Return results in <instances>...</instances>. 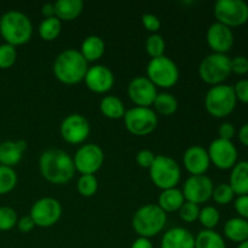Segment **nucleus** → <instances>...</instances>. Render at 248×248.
<instances>
[{"label": "nucleus", "instance_id": "37", "mask_svg": "<svg viewBox=\"0 0 248 248\" xmlns=\"http://www.w3.org/2000/svg\"><path fill=\"white\" fill-rule=\"evenodd\" d=\"M234 191H232V186L227 183H222L218 186L213 189L212 198L219 205H228L234 200Z\"/></svg>", "mask_w": 248, "mask_h": 248}, {"label": "nucleus", "instance_id": "30", "mask_svg": "<svg viewBox=\"0 0 248 248\" xmlns=\"http://www.w3.org/2000/svg\"><path fill=\"white\" fill-rule=\"evenodd\" d=\"M61 29H62V23L61 19L57 17H48L45 18L39 26V34L41 38L46 41H52L60 35Z\"/></svg>", "mask_w": 248, "mask_h": 248}, {"label": "nucleus", "instance_id": "8", "mask_svg": "<svg viewBox=\"0 0 248 248\" xmlns=\"http://www.w3.org/2000/svg\"><path fill=\"white\" fill-rule=\"evenodd\" d=\"M147 75L155 86L170 89L178 81L179 69L171 58L164 55L150 60L147 65Z\"/></svg>", "mask_w": 248, "mask_h": 248}, {"label": "nucleus", "instance_id": "29", "mask_svg": "<svg viewBox=\"0 0 248 248\" xmlns=\"http://www.w3.org/2000/svg\"><path fill=\"white\" fill-rule=\"evenodd\" d=\"M153 104H154L155 109L162 115H172L176 113L177 108H178V102H177L176 97L167 92L157 93Z\"/></svg>", "mask_w": 248, "mask_h": 248}, {"label": "nucleus", "instance_id": "11", "mask_svg": "<svg viewBox=\"0 0 248 248\" xmlns=\"http://www.w3.org/2000/svg\"><path fill=\"white\" fill-rule=\"evenodd\" d=\"M62 216V206L53 198H41L33 203L31 217L36 227L50 228L60 220Z\"/></svg>", "mask_w": 248, "mask_h": 248}, {"label": "nucleus", "instance_id": "20", "mask_svg": "<svg viewBox=\"0 0 248 248\" xmlns=\"http://www.w3.org/2000/svg\"><path fill=\"white\" fill-rule=\"evenodd\" d=\"M27 147L28 144L24 140H5L0 143V165L14 167L22 160Z\"/></svg>", "mask_w": 248, "mask_h": 248}, {"label": "nucleus", "instance_id": "40", "mask_svg": "<svg viewBox=\"0 0 248 248\" xmlns=\"http://www.w3.org/2000/svg\"><path fill=\"white\" fill-rule=\"evenodd\" d=\"M156 155L149 149H143L140 152H138L137 156H136V160H137V164L140 165L143 169H150V166L154 162Z\"/></svg>", "mask_w": 248, "mask_h": 248}, {"label": "nucleus", "instance_id": "16", "mask_svg": "<svg viewBox=\"0 0 248 248\" xmlns=\"http://www.w3.org/2000/svg\"><path fill=\"white\" fill-rule=\"evenodd\" d=\"M128 97L137 107L149 108L157 96L156 86L147 77H136L128 84Z\"/></svg>", "mask_w": 248, "mask_h": 248}, {"label": "nucleus", "instance_id": "17", "mask_svg": "<svg viewBox=\"0 0 248 248\" xmlns=\"http://www.w3.org/2000/svg\"><path fill=\"white\" fill-rule=\"evenodd\" d=\"M206 40L213 52L227 55L228 51H230L234 45V34L229 27L216 22L207 29Z\"/></svg>", "mask_w": 248, "mask_h": 248}, {"label": "nucleus", "instance_id": "14", "mask_svg": "<svg viewBox=\"0 0 248 248\" xmlns=\"http://www.w3.org/2000/svg\"><path fill=\"white\" fill-rule=\"evenodd\" d=\"M207 153L211 162L220 170L232 169L237 162V149L232 140L217 138L212 140Z\"/></svg>", "mask_w": 248, "mask_h": 248}, {"label": "nucleus", "instance_id": "49", "mask_svg": "<svg viewBox=\"0 0 248 248\" xmlns=\"http://www.w3.org/2000/svg\"><path fill=\"white\" fill-rule=\"evenodd\" d=\"M237 248H248V240H247V241L241 242V244L239 245V247H237Z\"/></svg>", "mask_w": 248, "mask_h": 248}, {"label": "nucleus", "instance_id": "42", "mask_svg": "<svg viewBox=\"0 0 248 248\" xmlns=\"http://www.w3.org/2000/svg\"><path fill=\"white\" fill-rule=\"evenodd\" d=\"M234 92L236 99H239L242 103L248 104V80L244 79L236 82L234 86Z\"/></svg>", "mask_w": 248, "mask_h": 248}, {"label": "nucleus", "instance_id": "33", "mask_svg": "<svg viewBox=\"0 0 248 248\" xmlns=\"http://www.w3.org/2000/svg\"><path fill=\"white\" fill-rule=\"evenodd\" d=\"M199 220L206 229L213 230L219 223L220 215L217 208L213 207V206H205L200 210Z\"/></svg>", "mask_w": 248, "mask_h": 248}, {"label": "nucleus", "instance_id": "10", "mask_svg": "<svg viewBox=\"0 0 248 248\" xmlns=\"http://www.w3.org/2000/svg\"><path fill=\"white\" fill-rule=\"evenodd\" d=\"M124 123L132 135L147 136L156 128L157 116L153 109L147 107H135L126 110Z\"/></svg>", "mask_w": 248, "mask_h": 248}, {"label": "nucleus", "instance_id": "7", "mask_svg": "<svg viewBox=\"0 0 248 248\" xmlns=\"http://www.w3.org/2000/svg\"><path fill=\"white\" fill-rule=\"evenodd\" d=\"M230 60L232 58L223 53H211L201 61L199 75L206 84L220 85L232 74Z\"/></svg>", "mask_w": 248, "mask_h": 248}, {"label": "nucleus", "instance_id": "3", "mask_svg": "<svg viewBox=\"0 0 248 248\" xmlns=\"http://www.w3.org/2000/svg\"><path fill=\"white\" fill-rule=\"evenodd\" d=\"M33 34V24L29 17L18 10H10L0 17V35L5 43L19 46L28 43Z\"/></svg>", "mask_w": 248, "mask_h": 248}, {"label": "nucleus", "instance_id": "13", "mask_svg": "<svg viewBox=\"0 0 248 248\" xmlns=\"http://www.w3.org/2000/svg\"><path fill=\"white\" fill-rule=\"evenodd\" d=\"M213 189V182L210 177L205 176V174H200V176H190L186 181L183 186V193L184 199L188 202L196 203H205L212 198Z\"/></svg>", "mask_w": 248, "mask_h": 248}, {"label": "nucleus", "instance_id": "27", "mask_svg": "<svg viewBox=\"0 0 248 248\" xmlns=\"http://www.w3.org/2000/svg\"><path fill=\"white\" fill-rule=\"evenodd\" d=\"M99 109L104 116H107L108 119H115V120L124 118L126 113L124 102L119 97L113 96V94L102 98L101 103H99Z\"/></svg>", "mask_w": 248, "mask_h": 248}, {"label": "nucleus", "instance_id": "25", "mask_svg": "<svg viewBox=\"0 0 248 248\" xmlns=\"http://www.w3.org/2000/svg\"><path fill=\"white\" fill-rule=\"evenodd\" d=\"M224 234L230 241L241 242L248 240V220L235 217L228 220L224 225Z\"/></svg>", "mask_w": 248, "mask_h": 248}, {"label": "nucleus", "instance_id": "1", "mask_svg": "<svg viewBox=\"0 0 248 248\" xmlns=\"http://www.w3.org/2000/svg\"><path fill=\"white\" fill-rule=\"evenodd\" d=\"M41 176L53 184H65L74 177L75 166L73 157L62 149L45 150L39 160Z\"/></svg>", "mask_w": 248, "mask_h": 248}, {"label": "nucleus", "instance_id": "26", "mask_svg": "<svg viewBox=\"0 0 248 248\" xmlns=\"http://www.w3.org/2000/svg\"><path fill=\"white\" fill-rule=\"evenodd\" d=\"M84 9L81 0H58L55 2L56 17L63 21H73L77 18Z\"/></svg>", "mask_w": 248, "mask_h": 248}, {"label": "nucleus", "instance_id": "6", "mask_svg": "<svg viewBox=\"0 0 248 248\" xmlns=\"http://www.w3.org/2000/svg\"><path fill=\"white\" fill-rule=\"evenodd\" d=\"M149 171L153 183L162 190L176 188L181 179L178 162L166 155H156Z\"/></svg>", "mask_w": 248, "mask_h": 248}, {"label": "nucleus", "instance_id": "48", "mask_svg": "<svg viewBox=\"0 0 248 248\" xmlns=\"http://www.w3.org/2000/svg\"><path fill=\"white\" fill-rule=\"evenodd\" d=\"M43 15L45 16V18H48V17H55L56 16V11H55V4H45L43 6V10H41Z\"/></svg>", "mask_w": 248, "mask_h": 248}, {"label": "nucleus", "instance_id": "32", "mask_svg": "<svg viewBox=\"0 0 248 248\" xmlns=\"http://www.w3.org/2000/svg\"><path fill=\"white\" fill-rule=\"evenodd\" d=\"M98 190V181L93 174H81L78 179V191L85 198H91Z\"/></svg>", "mask_w": 248, "mask_h": 248}, {"label": "nucleus", "instance_id": "34", "mask_svg": "<svg viewBox=\"0 0 248 248\" xmlns=\"http://www.w3.org/2000/svg\"><path fill=\"white\" fill-rule=\"evenodd\" d=\"M145 48L147 52L152 56V58L160 57L164 56L165 52V40L160 34L154 33L152 35L148 36L147 41H145Z\"/></svg>", "mask_w": 248, "mask_h": 248}, {"label": "nucleus", "instance_id": "22", "mask_svg": "<svg viewBox=\"0 0 248 248\" xmlns=\"http://www.w3.org/2000/svg\"><path fill=\"white\" fill-rule=\"evenodd\" d=\"M229 186L235 195H248V161L236 162L232 167Z\"/></svg>", "mask_w": 248, "mask_h": 248}, {"label": "nucleus", "instance_id": "35", "mask_svg": "<svg viewBox=\"0 0 248 248\" xmlns=\"http://www.w3.org/2000/svg\"><path fill=\"white\" fill-rule=\"evenodd\" d=\"M17 60V50L10 44L0 45V69H7L15 64Z\"/></svg>", "mask_w": 248, "mask_h": 248}, {"label": "nucleus", "instance_id": "18", "mask_svg": "<svg viewBox=\"0 0 248 248\" xmlns=\"http://www.w3.org/2000/svg\"><path fill=\"white\" fill-rule=\"evenodd\" d=\"M84 80L87 87L96 93L108 92L113 87L114 81H115L113 72L108 67L102 64H94L92 67H89Z\"/></svg>", "mask_w": 248, "mask_h": 248}, {"label": "nucleus", "instance_id": "15", "mask_svg": "<svg viewBox=\"0 0 248 248\" xmlns=\"http://www.w3.org/2000/svg\"><path fill=\"white\" fill-rule=\"evenodd\" d=\"M90 135V124L80 114H70L61 124V136L70 144L85 142Z\"/></svg>", "mask_w": 248, "mask_h": 248}, {"label": "nucleus", "instance_id": "46", "mask_svg": "<svg viewBox=\"0 0 248 248\" xmlns=\"http://www.w3.org/2000/svg\"><path fill=\"white\" fill-rule=\"evenodd\" d=\"M131 248H154V247H153V244L150 242L149 239H147V237H138V239L133 242Z\"/></svg>", "mask_w": 248, "mask_h": 248}, {"label": "nucleus", "instance_id": "41", "mask_svg": "<svg viewBox=\"0 0 248 248\" xmlns=\"http://www.w3.org/2000/svg\"><path fill=\"white\" fill-rule=\"evenodd\" d=\"M142 23L145 28L149 31H152L153 34L156 33L157 31L161 27V21L159 19V17L155 16L153 14H144L142 16Z\"/></svg>", "mask_w": 248, "mask_h": 248}, {"label": "nucleus", "instance_id": "31", "mask_svg": "<svg viewBox=\"0 0 248 248\" xmlns=\"http://www.w3.org/2000/svg\"><path fill=\"white\" fill-rule=\"evenodd\" d=\"M17 186V174L12 167L0 165V195L9 194Z\"/></svg>", "mask_w": 248, "mask_h": 248}, {"label": "nucleus", "instance_id": "43", "mask_svg": "<svg viewBox=\"0 0 248 248\" xmlns=\"http://www.w3.org/2000/svg\"><path fill=\"white\" fill-rule=\"evenodd\" d=\"M235 210L240 217L248 220V195H242L235 200Z\"/></svg>", "mask_w": 248, "mask_h": 248}, {"label": "nucleus", "instance_id": "23", "mask_svg": "<svg viewBox=\"0 0 248 248\" xmlns=\"http://www.w3.org/2000/svg\"><path fill=\"white\" fill-rule=\"evenodd\" d=\"M184 202H186V199H184L182 190L177 188H171L162 190V193L159 195L157 206L164 212H176V211H179Z\"/></svg>", "mask_w": 248, "mask_h": 248}, {"label": "nucleus", "instance_id": "2", "mask_svg": "<svg viewBox=\"0 0 248 248\" xmlns=\"http://www.w3.org/2000/svg\"><path fill=\"white\" fill-rule=\"evenodd\" d=\"M80 51L68 48L56 57L53 63L55 77L65 85H74L85 79L89 64Z\"/></svg>", "mask_w": 248, "mask_h": 248}, {"label": "nucleus", "instance_id": "19", "mask_svg": "<svg viewBox=\"0 0 248 248\" xmlns=\"http://www.w3.org/2000/svg\"><path fill=\"white\" fill-rule=\"evenodd\" d=\"M184 166L191 176H200L207 172L211 165L210 156L205 148L200 145H191L186 150L183 156Z\"/></svg>", "mask_w": 248, "mask_h": 248}, {"label": "nucleus", "instance_id": "36", "mask_svg": "<svg viewBox=\"0 0 248 248\" xmlns=\"http://www.w3.org/2000/svg\"><path fill=\"white\" fill-rule=\"evenodd\" d=\"M16 211L9 206H2L0 207V232H7L11 230L17 224Z\"/></svg>", "mask_w": 248, "mask_h": 248}, {"label": "nucleus", "instance_id": "12", "mask_svg": "<svg viewBox=\"0 0 248 248\" xmlns=\"http://www.w3.org/2000/svg\"><path fill=\"white\" fill-rule=\"evenodd\" d=\"M74 166L81 174H94L102 167L104 161V153L97 144H85L75 153Z\"/></svg>", "mask_w": 248, "mask_h": 248}, {"label": "nucleus", "instance_id": "24", "mask_svg": "<svg viewBox=\"0 0 248 248\" xmlns=\"http://www.w3.org/2000/svg\"><path fill=\"white\" fill-rule=\"evenodd\" d=\"M106 51V44L103 39L98 35H90L82 41L80 53L84 56L87 62H94L98 61Z\"/></svg>", "mask_w": 248, "mask_h": 248}, {"label": "nucleus", "instance_id": "39", "mask_svg": "<svg viewBox=\"0 0 248 248\" xmlns=\"http://www.w3.org/2000/svg\"><path fill=\"white\" fill-rule=\"evenodd\" d=\"M232 73L237 75H245L248 73V58L245 56H236L230 60Z\"/></svg>", "mask_w": 248, "mask_h": 248}, {"label": "nucleus", "instance_id": "28", "mask_svg": "<svg viewBox=\"0 0 248 248\" xmlns=\"http://www.w3.org/2000/svg\"><path fill=\"white\" fill-rule=\"evenodd\" d=\"M195 248H227L220 234L215 230H201L195 237Z\"/></svg>", "mask_w": 248, "mask_h": 248}, {"label": "nucleus", "instance_id": "45", "mask_svg": "<svg viewBox=\"0 0 248 248\" xmlns=\"http://www.w3.org/2000/svg\"><path fill=\"white\" fill-rule=\"evenodd\" d=\"M17 227H18L19 232H29L34 229L35 227V223L31 219V216H26V217H22L21 219H18L17 222Z\"/></svg>", "mask_w": 248, "mask_h": 248}, {"label": "nucleus", "instance_id": "5", "mask_svg": "<svg viewBox=\"0 0 248 248\" xmlns=\"http://www.w3.org/2000/svg\"><path fill=\"white\" fill-rule=\"evenodd\" d=\"M234 86L220 84L211 87L205 97L206 110L215 118H225L234 111L236 107Z\"/></svg>", "mask_w": 248, "mask_h": 248}, {"label": "nucleus", "instance_id": "9", "mask_svg": "<svg viewBox=\"0 0 248 248\" xmlns=\"http://www.w3.org/2000/svg\"><path fill=\"white\" fill-rule=\"evenodd\" d=\"M215 16L229 28L240 27L248 21V4L244 0H218L215 4Z\"/></svg>", "mask_w": 248, "mask_h": 248}, {"label": "nucleus", "instance_id": "4", "mask_svg": "<svg viewBox=\"0 0 248 248\" xmlns=\"http://www.w3.org/2000/svg\"><path fill=\"white\" fill-rule=\"evenodd\" d=\"M167 222L166 212L157 205L148 203L136 211L132 218V227L140 237L155 236L165 228Z\"/></svg>", "mask_w": 248, "mask_h": 248}, {"label": "nucleus", "instance_id": "44", "mask_svg": "<svg viewBox=\"0 0 248 248\" xmlns=\"http://www.w3.org/2000/svg\"><path fill=\"white\" fill-rule=\"evenodd\" d=\"M235 133H236V130H235V126L232 123H223L219 126V130H218V135L222 140H232L234 138Z\"/></svg>", "mask_w": 248, "mask_h": 248}, {"label": "nucleus", "instance_id": "21", "mask_svg": "<svg viewBox=\"0 0 248 248\" xmlns=\"http://www.w3.org/2000/svg\"><path fill=\"white\" fill-rule=\"evenodd\" d=\"M161 248H195V237L186 228H172L165 232Z\"/></svg>", "mask_w": 248, "mask_h": 248}, {"label": "nucleus", "instance_id": "47", "mask_svg": "<svg viewBox=\"0 0 248 248\" xmlns=\"http://www.w3.org/2000/svg\"><path fill=\"white\" fill-rule=\"evenodd\" d=\"M239 140L244 145L248 147V123L241 126L239 131Z\"/></svg>", "mask_w": 248, "mask_h": 248}, {"label": "nucleus", "instance_id": "38", "mask_svg": "<svg viewBox=\"0 0 248 248\" xmlns=\"http://www.w3.org/2000/svg\"><path fill=\"white\" fill-rule=\"evenodd\" d=\"M179 217L182 220H184L186 223H193L195 220L199 219V215H200V207L199 205L193 202H186L182 205V207L179 208Z\"/></svg>", "mask_w": 248, "mask_h": 248}]
</instances>
